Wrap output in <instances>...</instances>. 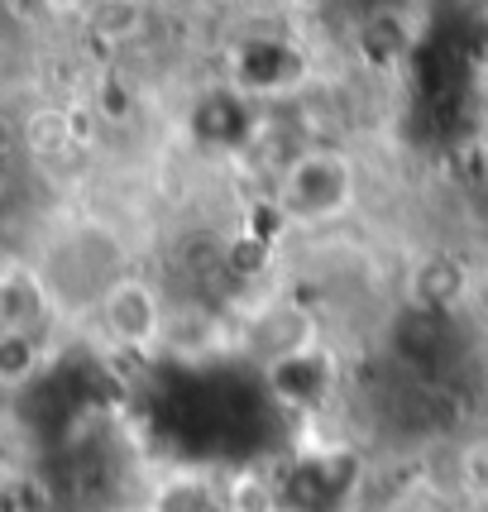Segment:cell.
Listing matches in <instances>:
<instances>
[{
	"label": "cell",
	"instance_id": "cell-2",
	"mask_svg": "<svg viewBox=\"0 0 488 512\" xmlns=\"http://www.w3.org/2000/svg\"><path fill=\"white\" fill-rule=\"evenodd\" d=\"M63 316H67L63 302L53 297V288L44 283V273L20 264V259H10L5 283H0V335H15V340H29V345L53 350Z\"/></svg>",
	"mask_w": 488,
	"mask_h": 512
},
{
	"label": "cell",
	"instance_id": "cell-1",
	"mask_svg": "<svg viewBox=\"0 0 488 512\" xmlns=\"http://www.w3.org/2000/svg\"><path fill=\"white\" fill-rule=\"evenodd\" d=\"M359 197V173L350 154L335 149H307L283 168L278 178V211L297 225H326L350 216Z\"/></svg>",
	"mask_w": 488,
	"mask_h": 512
},
{
	"label": "cell",
	"instance_id": "cell-3",
	"mask_svg": "<svg viewBox=\"0 0 488 512\" xmlns=\"http://www.w3.org/2000/svg\"><path fill=\"white\" fill-rule=\"evenodd\" d=\"M91 316H96L101 335H106L111 345H120V350H149V345H158L163 331H168V312H163L158 288L149 278H134V273H125V278L96 302Z\"/></svg>",
	"mask_w": 488,
	"mask_h": 512
},
{
	"label": "cell",
	"instance_id": "cell-4",
	"mask_svg": "<svg viewBox=\"0 0 488 512\" xmlns=\"http://www.w3.org/2000/svg\"><path fill=\"white\" fill-rule=\"evenodd\" d=\"M144 24H149V15H144L139 0H96V5H91V29H96L101 39H111V44L139 39Z\"/></svg>",
	"mask_w": 488,
	"mask_h": 512
}]
</instances>
